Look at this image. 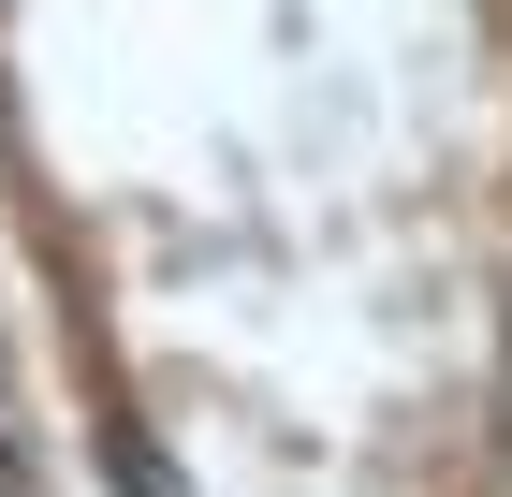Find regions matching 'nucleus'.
<instances>
[{
  "label": "nucleus",
  "mask_w": 512,
  "mask_h": 497,
  "mask_svg": "<svg viewBox=\"0 0 512 497\" xmlns=\"http://www.w3.org/2000/svg\"><path fill=\"white\" fill-rule=\"evenodd\" d=\"M0 497H30V439H0Z\"/></svg>",
  "instance_id": "obj_1"
}]
</instances>
